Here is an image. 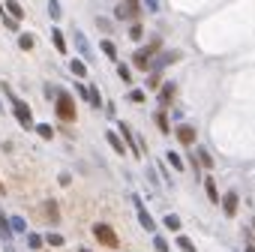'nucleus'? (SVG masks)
<instances>
[{
    "instance_id": "cd10ccee",
    "label": "nucleus",
    "mask_w": 255,
    "mask_h": 252,
    "mask_svg": "<svg viewBox=\"0 0 255 252\" xmlns=\"http://www.w3.org/2000/svg\"><path fill=\"white\" fill-rule=\"evenodd\" d=\"M117 75H120V81H123V84H129V81H132V72H129V66H123V63L117 66Z\"/></svg>"
},
{
    "instance_id": "58836bf2",
    "label": "nucleus",
    "mask_w": 255,
    "mask_h": 252,
    "mask_svg": "<svg viewBox=\"0 0 255 252\" xmlns=\"http://www.w3.org/2000/svg\"><path fill=\"white\" fill-rule=\"evenodd\" d=\"M0 192H3V180H0Z\"/></svg>"
},
{
    "instance_id": "a211bd4d",
    "label": "nucleus",
    "mask_w": 255,
    "mask_h": 252,
    "mask_svg": "<svg viewBox=\"0 0 255 252\" xmlns=\"http://www.w3.org/2000/svg\"><path fill=\"white\" fill-rule=\"evenodd\" d=\"M51 39H54V48H57L60 54H66V39H63V33H60L57 27L51 30Z\"/></svg>"
},
{
    "instance_id": "473e14b6",
    "label": "nucleus",
    "mask_w": 255,
    "mask_h": 252,
    "mask_svg": "<svg viewBox=\"0 0 255 252\" xmlns=\"http://www.w3.org/2000/svg\"><path fill=\"white\" fill-rule=\"evenodd\" d=\"M45 243L48 246H63V237L60 234H45Z\"/></svg>"
},
{
    "instance_id": "bb28decb",
    "label": "nucleus",
    "mask_w": 255,
    "mask_h": 252,
    "mask_svg": "<svg viewBox=\"0 0 255 252\" xmlns=\"http://www.w3.org/2000/svg\"><path fill=\"white\" fill-rule=\"evenodd\" d=\"M165 162H171V168H177V171H183V159H180L177 153H171V150H168V156H165Z\"/></svg>"
},
{
    "instance_id": "c756f323",
    "label": "nucleus",
    "mask_w": 255,
    "mask_h": 252,
    "mask_svg": "<svg viewBox=\"0 0 255 252\" xmlns=\"http://www.w3.org/2000/svg\"><path fill=\"white\" fill-rule=\"evenodd\" d=\"M129 36H132V39H141V36H144V27H141V24L135 21V24L129 27Z\"/></svg>"
},
{
    "instance_id": "c9c22d12",
    "label": "nucleus",
    "mask_w": 255,
    "mask_h": 252,
    "mask_svg": "<svg viewBox=\"0 0 255 252\" xmlns=\"http://www.w3.org/2000/svg\"><path fill=\"white\" fill-rule=\"evenodd\" d=\"M27 243H30V249H39V246H42V237H36V234H30V237H27Z\"/></svg>"
},
{
    "instance_id": "6e6552de",
    "label": "nucleus",
    "mask_w": 255,
    "mask_h": 252,
    "mask_svg": "<svg viewBox=\"0 0 255 252\" xmlns=\"http://www.w3.org/2000/svg\"><path fill=\"white\" fill-rule=\"evenodd\" d=\"M237 204H240V198H237L234 189L222 195V213H225V216H237Z\"/></svg>"
},
{
    "instance_id": "9b49d317",
    "label": "nucleus",
    "mask_w": 255,
    "mask_h": 252,
    "mask_svg": "<svg viewBox=\"0 0 255 252\" xmlns=\"http://www.w3.org/2000/svg\"><path fill=\"white\" fill-rule=\"evenodd\" d=\"M42 216H45V219H48L51 225H57V222H60V213H57V204H54V201H45V204H42Z\"/></svg>"
},
{
    "instance_id": "9d476101",
    "label": "nucleus",
    "mask_w": 255,
    "mask_h": 252,
    "mask_svg": "<svg viewBox=\"0 0 255 252\" xmlns=\"http://www.w3.org/2000/svg\"><path fill=\"white\" fill-rule=\"evenodd\" d=\"M135 204H138V222H141V228H147V231L153 234V231H156V222L150 219V213L141 207V201H138V198H135Z\"/></svg>"
},
{
    "instance_id": "ea45409f",
    "label": "nucleus",
    "mask_w": 255,
    "mask_h": 252,
    "mask_svg": "<svg viewBox=\"0 0 255 252\" xmlns=\"http://www.w3.org/2000/svg\"><path fill=\"white\" fill-rule=\"evenodd\" d=\"M0 15H3V3H0Z\"/></svg>"
},
{
    "instance_id": "f704fd0d",
    "label": "nucleus",
    "mask_w": 255,
    "mask_h": 252,
    "mask_svg": "<svg viewBox=\"0 0 255 252\" xmlns=\"http://www.w3.org/2000/svg\"><path fill=\"white\" fill-rule=\"evenodd\" d=\"M153 246H156V252H171V249H168V243H165L162 237H153Z\"/></svg>"
},
{
    "instance_id": "393cba45",
    "label": "nucleus",
    "mask_w": 255,
    "mask_h": 252,
    "mask_svg": "<svg viewBox=\"0 0 255 252\" xmlns=\"http://www.w3.org/2000/svg\"><path fill=\"white\" fill-rule=\"evenodd\" d=\"M36 132H39V138H45V141H51V138H54V129H51L48 123H39V126H36Z\"/></svg>"
},
{
    "instance_id": "c85d7f7f",
    "label": "nucleus",
    "mask_w": 255,
    "mask_h": 252,
    "mask_svg": "<svg viewBox=\"0 0 255 252\" xmlns=\"http://www.w3.org/2000/svg\"><path fill=\"white\" fill-rule=\"evenodd\" d=\"M198 165H204V168H213V159H210V153H207V150H198Z\"/></svg>"
},
{
    "instance_id": "4468645a",
    "label": "nucleus",
    "mask_w": 255,
    "mask_h": 252,
    "mask_svg": "<svg viewBox=\"0 0 255 252\" xmlns=\"http://www.w3.org/2000/svg\"><path fill=\"white\" fill-rule=\"evenodd\" d=\"M204 192H207V198H210L213 204H219V189H216V180H213V177L204 180Z\"/></svg>"
},
{
    "instance_id": "6ab92c4d",
    "label": "nucleus",
    "mask_w": 255,
    "mask_h": 252,
    "mask_svg": "<svg viewBox=\"0 0 255 252\" xmlns=\"http://www.w3.org/2000/svg\"><path fill=\"white\" fill-rule=\"evenodd\" d=\"M33 45H36V39H33L30 33H21V36H18V48H21V51H30Z\"/></svg>"
},
{
    "instance_id": "412c9836",
    "label": "nucleus",
    "mask_w": 255,
    "mask_h": 252,
    "mask_svg": "<svg viewBox=\"0 0 255 252\" xmlns=\"http://www.w3.org/2000/svg\"><path fill=\"white\" fill-rule=\"evenodd\" d=\"M102 54H105L108 60H117V48H114L111 39H105V42H102Z\"/></svg>"
},
{
    "instance_id": "7ed1b4c3",
    "label": "nucleus",
    "mask_w": 255,
    "mask_h": 252,
    "mask_svg": "<svg viewBox=\"0 0 255 252\" xmlns=\"http://www.w3.org/2000/svg\"><path fill=\"white\" fill-rule=\"evenodd\" d=\"M93 237H96L102 246H108V249H117V246H120L114 228H111V225H105V222H96V225H93Z\"/></svg>"
},
{
    "instance_id": "423d86ee",
    "label": "nucleus",
    "mask_w": 255,
    "mask_h": 252,
    "mask_svg": "<svg viewBox=\"0 0 255 252\" xmlns=\"http://www.w3.org/2000/svg\"><path fill=\"white\" fill-rule=\"evenodd\" d=\"M174 135H177V141L183 144V147H192V144H195V126L192 123H180L174 129Z\"/></svg>"
},
{
    "instance_id": "f257e3e1",
    "label": "nucleus",
    "mask_w": 255,
    "mask_h": 252,
    "mask_svg": "<svg viewBox=\"0 0 255 252\" xmlns=\"http://www.w3.org/2000/svg\"><path fill=\"white\" fill-rule=\"evenodd\" d=\"M54 111L63 123H75L78 117V108H75V99H72V93L66 90H57V99H54Z\"/></svg>"
},
{
    "instance_id": "2eb2a0df",
    "label": "nucleus",
    "mask_w": 255,
    "mask_h": 252,
    "mask_svg": "<svg viewBox=\"0 0 255 252\" xmlns=\"http://www.w3.org/2000/svg\"><path fill=\"white\" fill-rule=\"evenodd\" d=\"M3 9L18 21V18H24V9H21V3H18V0H6V3H3Z\"/></svg>"
},
{
    "instance_id": "a19ab883",
    "label": "nucleus",
    "mask_w": 255,
    "mask_h": 252,
    "mask_svg": "<svg viewBox=\"0 0 255 252\" xmlns=\"http://www.w3.org/2000/svg\"><path fill=\"white\" fill-rule=\"evenodd\" d=\"M78 252H90V249H78Z\"/></svg>"
},
{
    "instance_id": "a878e982",
    "label": "nucleus",
    "mask_w": 255,
    "mask_h": 252,
    "mask_svg": "<svg viewBox=\"0 0 255 252\" xmlns=\"http://www.w3.org/2000/svg\"><path fill=\"white\" fill-rule=\"evenodd\" d=\"M165 228H171V231H180V216L168 213V216H165Z\"/></svg>"
},
{
    "instance_id": "39448f33",
    "label": "nucleus",
    "mask_w": 255,
    "mask_h": 252,
    "mask_svg": "<svg viewBox=\"0 0 255 252\" xmlns=\"http://www.w3.org/2000/svg\"><path fill=\"white\" fill-rule=\"evenodd\" d=\"M114 15L123 18V21H135L141 15V3H138V0H123V3L114 9Z\"/></svg>"
},
{
    "instance_id": "ddd939ff",
    "label": "nucleus",
    "mask_w": 255,
    "mask_h": 252,
    "mask_svg": "<svg viewBox=\"0 0 255 252\" xmlns=\"http://www.w3.org/2000/svg\"><path fill=\"white\" fill-rule=\"evenodd\" d=\"M105 138H108V144L114 147V153H120V156L126 153V144L120 141V135H117V132H105Z\"/></svg>"
},
{
    "instance_id": "e433bc0d",
    "label": "nucleus",
    "mask_w": 255,
    "mask_h": 252,
    "mask_svg": "<svg viewBox=\"0 0 255 252\" xmlns=\"http://www.w3.org/2000/svg\"><path fill=\"white\" fill-rule=\"evenodd\" d=\"M147 87L153 90V87H159V72H150V78H147Z\"/></svg>"
},
{
    "instance_id": "aec40b11",
    "label": "nucleus",
    "mask_w": 255,
    "mask_h": 252,
    "mask_svg": "<svg viewBox=\"0 0 255 252\" xmlns=\"http://www.w3.org/2000/svg\"><path fill=\"white\" fill-rule=\"evenodd\" d=\"M75 42H78V51H81L84 57H90V45H87V39H84L81 30H75Z\"/></svg>"
},
{
    "instance_id": "20e7f679",
    "label": "nucleus",
    "mask_w": 255,
    "mask_h": 252,
    "mask_svg": "<svg viewBox=\"0 0 255 252\" xmlns=\"http://www.w3.org/2000/svg\"><path fill=\"white\" fill-rule=\"evenodd\" d=\"M12 111H15V117H18V123H21L24 129L33 126V111H30V105H27V102H21V99L12 96Z\"/></svg>"
},
{
    "instance_id": "1a4fd4ad",
    "label": "nucleus",
    "mask_w": 255,
    "mask_h": 252,
    "mask_svg": "<svg viewBox=\"0 0 255 252\" xmlns=\"http://www.w3.org/2000/svg\"><path fill=\"white\" fill-rule=\"evenodd\" d=\"M120 135L126 138V144H129V147H132V153H135V156H144V153H141V144H138V138L132 135V129H129L126 123H120Z\"/></svg>"
},
{
    "instance_id": "2f4dec72",
    "label": "nucleus",
    "mask_w": 255,
    "mask_h": 252,
    "mask_svg": "<svg viewBox=\"0 0 255 252\" xmlns=\"http://www.w3.org/2000/svg\"><path fill=\"white\" fill-rule=\"evenodd\" d=\"M9 225H12V231H18V234H21V231H24V228H27V222H24V219H21V216H15V219H12V222H9Z\"/></svg>"
},
{
    "instance_id": "7c9ffc66",
    "label": "nucleus",
    "mask_w": 255,
    "mask_h": 252,
    "mask_svg": "<svg viewBox=\"0 0 255 252\" xmlns=\"http://www.w3.org/2000/svg\"><path fill=\"white\" fill-rule=\"evenodd\" d=\"M48 15H51L54 21L60 18V3H57V0H51V3H48Z\"/></svg>"
},
{
    "instance_id": "79ce46f5",
    "label": "nucleus",
    "mask_w": 255,
    "mask_h": 252,
    "mask_svg": "<svg viewBox=\"0 0 255 252\" xmlns=\"http://www.w3.org/2000/svg\"><path fill=\"white\" fill-rule=\"evenodd\" d=\"M249 252H255V249H252V246H249Z\"/></svg>"
},
{
    "instance_id": "5701e85b",
    "label": "nucleus",
    "mask_w": 255,
    "mask_h": 252,
    "mask_svg": "<svg viewBox=\"0 0 255 252\" xmlns=\"http://www.w3.org/2000/svg\"><path fill=\"white\" fill-rule=\"evenodd\" d=\"M177 246L183 249V252H195V243H192L186 234H177Z\"/></svg>"
},
{
    "instance_id": "dca6fc26",
    "label": "nucleus",
    "mask_w": 255,
    "mask_h": 252,
    "mask_svg": "<svg viewBox=\"0 0 255 252\" xmlns=\"http://www.w3.org/2000/svg\"><path fill=\"white\" fill-rule=\"evenodd\" d=\"M69 72L75 78H84L87 75V66H84V60H69Z\"/></svg>"
},
{
    "instance_id": "4c0bfd02",
    "label": "nucleus",
    "mask_w": 255,
    "mask_h": 252,
    "mask_svg": "<svg viewBox=\"0 0 255 252\" xmlns=\"http://www.w3.org/2000/svg\"><path fill=\"white\" fill-rule=\"evenodd\" d=\"M3 24H6L9 30H18V21H15V18H6V15H3Z\"/></svg>"
},
{
    "instance_id": "f3484780",
    "label": "nucleus",
    "mask_w": 255,
    "mask_h": 252,
    "mask_svg": "<svg viewBox=\"0 0 255 252\" xmlns=\"http://www.w3.org/2000/svg\"><path fill=\"white\" fill-rule=\"evenodd\" d=\"M156 126H159V132H171V123H168V114H165V108H159L156 111Z\"/></svg>"
},
{
    "instance_id": "4be33fe9",
    "label": "nucleus",
    "mask_w": 255,
    "mask_h": 252,
    "mask_svg": "<svg viewBox=\"0 0 255 252\" xmlns=\"http://www.w3.org/2000/svg\"><path fill=\"white\" fill-rule=\"evenodd\" d=\"M87 102H90L93 108H99V105H102V96H99V87H87Z\"/></svg>"
},
{
    "instance_id": "f8f14e48",
    "label": "nucleus",
    "mask_w": 255,
    "mask_h": 252,
    "mask_svg": "<svg viewBox=\"0 0 255 252\" xmlns=\"http://www.w3.org/2000/svg\"><path fill=\"white\" fill-rule=\"evenodd\" d=\"M174 93H177V87H174V84H162V90H159V105H162V108H168V105H171V99H174Z\"/></svg>"
},
{
    "instance_id": "f03ea898",
    "label": "nucleus",
    "mask_w": 255,
    "mask_h": 252,
    "mask_svg": "<svg viewBox=\"0 0 255 252\" xmlns=\"http://www.w3.org/2000/svg\"><path fill=\"white\" fill-rule=\"evenodd\" d=\"M159 48H162V39L156 36V39H150V45H144V48H138V51H135L132 63H135L138 69H144V72H147V69H150V63H153V54H156Z\"/></svg>"
},
{
    "instance_id": "72a5a7b5",
    "label": "nucleus",
    "mask_w": 255,
    "mask_h": 252,
    "mask_svg": "<svg viewBox=\"0 0 255 252\" xmlns=\"http://www.w3.org/2000/svg\"><path fill=\"white\" fill-rule=\"evenodd\" d=\"M129 99H132L135 105H141V102L147 99V96H144V90H132V93H129Z\"/></svg>"
},
{
    "instance_id": "b1692460",
    "label": "nucleus",
    "mask_w": 255,
    "mask_h": 252,
    "mask_svg": "<svg viewBox=\"0 0 255 252\" xmlns=\"http://www.w3.org/2000/svg\"><path fill=\"white\" fill-rule=\"evenodd\" d=\"M0 237H3V240L12 237V225L6 222V216H3V213H0Z\"/></svg>"
},
{
    "instance_id": "0eeeda50",
    "label": "nucleus",
    "mask_w": 255,
    "mask_h": 252,
    "mask_svg": "<svg viewBox=\"0 0 255 252\" xmlns=\"http://www.w3.org/2000/svg\"><path fill=\"white\" fill-rule=\"evenodd\" d=\"M177 60H180V51H165V54H159V57L150 63V69H153V72H159V69H165L168 63H177Z\"/></svg>"
}]
</instances>
